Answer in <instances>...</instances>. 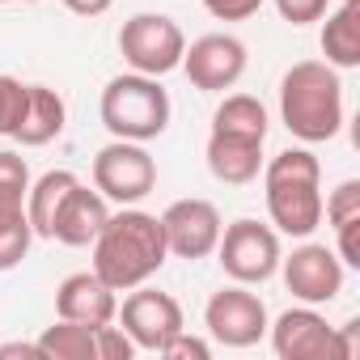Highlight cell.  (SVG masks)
I'll list each match as a JSON object with an SVG mask.
<instances>
[{
  "label": "cell",
  "mask_w": 360,
  "mask_h": 360,
  "mask_svg": "<svg viewBox=\"0 0 360 360\" xmlns=\"http://www.w3.org/2000/svg\"><path fill=\"white\" fill-rule=\"evenodd\" d=\"M165 259H169V250H165L161 217L127 208V204H123V212L106 217L102 233L94 238V271L115 292H127V288L153 280L165 267Z\"/></svg>",
  "instance_id": "cell-1"
},
{
  "label": "cell",
  "mask_w": 360,
  "mask_h": 360,
  "mask_svg": "<svg viewBox=\"0 0 360 360\" xmlns=\"http://www.w3.org/2000/svg\"><path fill=\"white\" fill-rule=\"evenodd\" d=\"M280 119L305 144H322V140L339 136V127H343L339 68H330L326 60L292 64L284 72V81H280Z\"/></svg>",
  "instance_id": "cell-2"
},
{
  "label": "cell",
  "mask_w": 360,
  "mask_h": 360,
  "mask_svg": "<svg viewBox=\"0 0 360 360\" xmlns=\"http://www.w3.org/2000/svg\"><path fill=\"white\" fill-rule=\"evenodd\" d=\"M267 217L276 233L309 238L322 225V165L309 148H284L263 165Z\"/></svg>",
  "instance_id": "cell-3"
},
{
  "label": "cell",
  "mask_w": 360,
  "mask_h": 360,
  "mask_svg": "<svg viewBox=\"0 0 360 360\" xmlns=\"http://www.w3.org/2000/svg\"><path fill=\"white\" fill-rule=\"evenodd\" d=\"M102 127L115 140H157L169 127V94L157 85V77L144 72H123L115 81H106L102 102H98Z\"/></svg>",
  "instance_id": "cell-4"
},
{
  "label": "cell",
  "mask_w": 360,
  "mask_h": 360,
  "mask_svg": "<svg viewBox=\"0 0 360 360\" xmlns=\"http://www.w3.org/2000/svg\"><path fill=\"white\" fill-rule=\"evenodd\" d=\"M267 330L280 360H352L356 356V322L335 330L314 305L284 309Z\"/></svg>",
  "instance_id": "cell-5"
},
{
  "label": "cell",
  "mask_w": 360,
  "mask_h": 360,
  "mask_svg": "<svg viewBox=\"0 0 360 360\" xmlns=\"http://www.w3.org/2000/svg\"><path fill=\"white\" fill-rule=\"evenodd\" d=\"M119 51L131 64V72L165 77V72H174L183 64L187 39H183V26L174 18H165V13H136L119 30Z\"/></svg>",
  "instance_id": "cell-6"
},
{
  "label": "cell",
  "mask_w": 360,
  "mask_h": 360,
  "mask_svg": "<svg viewBox=\"0 0 360 360\" xmlns=\"http://www.w3.org/2000/svg\"><path fill=\"white\" fill-rule=\"evenodd\" d=\"M217 255H221V267L229 280L238 284H263L280 271V233L271 225H259L250 217L233 221L229 229H221V242H217Z\"/></svg>",
  "instance_id": "cell-7"
},
{
  "label": "cell",
  "mask_w": 360,
  "mask_h": 360,
  "mask_svg": "<svg viewBox=\"0 0 360 360\" xmlns=\"http://www.w3.org/2000/svg\"><path fill=\"white\" fill-rule=\"evenodd\" d=\"M94 187L115 204H140L157 187V161L136 140H110L94 157Z\"/></svg>",
  "instance_id": "cell-8"
},
{
  "label": "cell",
  "mask_w": 360,
  "mask_h": 360,
  "mask_svg": "<svg viewBox=\"0 0 360 360\" xmlns=\"http://www.w3.org/2000/svg\"><path fill=\"white\" fill-rule=\"evenodd\" d=\"M204 322H208V335L225 347H255L263 335H267V305L246 288V284H233V288H221L208 297L204 305Z\"/></svg>",
  "instance_id": "cell-9"
},
{
  "label": "cell",
  "mask_w": 360,
  "mask_h": 360,
  "mask_svg": "<svg viewBox=\"0 0 360 360\" xmlns=\"http://www.w3.org/2000/svg\"><path fill=\"white\" fill-rule=\"evenodd\" d=\"M131 297L119 305V322H123V330H127V339L136 343V352H161V343L169 339V335H178L183 330V305H178L169 292H161V288H144V284H136V288H127Z\"/></svg>",
  "instance_id": "cell-10"
},
{
  "label": "cell",
  "mask_w": 360,
  "mask_h": 360,
  "mask_svg": "<svg viewBox=\"0 0 360 360\" xmlns=\"http://www.w3.org/2000/svg\"><path fill=\"white\" fill-rule=\"evenodd\" d=\"M187 81L204 94H225L242 81L246 72V43L233 39V34H204L195 39L187 51H183V64Z\"/></svg>",
  "instance_id": "cell-11"
},
{
  "label": "cell",
  "mask_w": 360,
  "mask_h": 360,
  "mask_svg": "<svg viewBox=\"0 0 360 360\" xmlns=\"http://www.w3.org/2000/svg\"><path fill=\"white\" fill-rule=\"evenodd\" d=\"M161 229H165V250L174 259H204L217 250L221 242V212L208 200H174L161 212Z\"/></svg>",
  "instance_id": "cell-12"
},
{
  "label": "cell",
  "mask_w": 360,
  "mask_h": 360,
  "mask_svg": "<svg viewBox=\"0 0 360 360\" xmlns=\"http://www.w3.org/2000/svg\"><path fill=\"white\" fill-rule=\"evenodd\" d=\"M280 271H284V284L297 301L305 305H330L339 292H343V263L335 250L318 246V242H305L297 246L288 259H280Z\"/></svg>",
  "instance_id": "cell-13"
},
{
  "label": "cell",
  "mask_w": 360,
  "mask_h": 360,
  "mask_svg": "<svg viewBox=\"0 0 360 360\" xmlns=\"http://www.w3.org/2000/svg\"><path fill=\"white\" fill-rule=\"evenodd\" d=\"M56 314L81 326H106L119 314V297L98 271H72L56 288Z\"/></svg>",
  "instance_id": "cell-14"
},
{
  "label": "cell",
  "mask_w": 360,
  "mask_h": 360,
  "mask_svg": "<svg viewBox=\"0 0 360 360\" xmlns=\"http://www.w3.org/2000/svg\"><path fill=\"white\" fill-rule=\"evenodd\" d=\"M110 208H106V195L94 187H72L64 195V204L56 208V221H51V238L64 242V246H94V238L102 233Z\"/></svg>",
  "instance_id": "cell-15"
},
{
  "label": "cell",
  "mask_w": 360,
  "mask_h": 360,
  "mask_svg": "<svg viewBox=\"0 0 360 360\" xmlns=\"http://www.w3.org/2000/svg\"><path fill=\"white\" fill-rule=\"evenodd\" d=\"M208 169L217 183L225 187H246L263 169V140H246V136H229V131H212L208 136Z\"/></svg>",
  "instance_id": "cell-16"
},
{
  "label": "cell",
  "mask_w": 360,
  "mask_h": 360,
  "mask_svg": "<svg viewBox=\"0 0 360 360\" xmlns=\"http://www.w3.org/2000/svg\"><path fill=\"white\" fill-rule=\"evenodd\" d=\"M64 119H68L64 98L56 89H47V85H30L26 89V110H22V123H18L13 140L26 144V148H43L64 131Z\"/></svg>",
  "instance_id": "cell-17"
},
{
  "label": "cell",
  "mask_w": 360,
  "mask_h": 360,
  "mask_svg": "<svg viewBox=\"0 0 360 360\" xmlns=\"http://www.w3.org/2000/svg\"><path fill=\"white\" fill-rule=\"evenodd\" d=\"M322 56L330 68H360V0H343L322 26Z\"/></svg>",
  "instance_id": "cell-18"
},
{
  "label": "cell",
  "mask_w": 360,
  "mask_h": 360,
  "mask_svg": "<svg viewBox=\"0 0 360 360\" xmlns=\"http://www.w3.org/2000/svg\"><path fill=\"white\" fill-rule=\"evenodd\" d=\"M81 183L72 169H47L39 183L26 191V217H30V229L34 238H51V221H56V208L64 204V195Z\"/></svg>",
  "instance_id": "cell-19"
},
{
  "label": "cell",
  "mask_w": 360,
  "mask_h": 360,
  "mask_svg": "<svg viewBox=\"0 0 360 360\" xmlns=\"http://www.w3.org/2000/svg\"><path fill=\"white\" fill-rule=\"evenodd\" d=\"M212 131H229V136H246V140H267V106L250 94H229L217 115H212Z\"/></svg>",
  "instance_id": "cell-20"
},
{
  "label": "cell",
  "mask_w": 360,
  "mask_h": 360,
  "mask_svg": "<svg viewBox=\"0 0 360 360\" xmlns=\"http://www.w3.org/2000/svg\"><path fill=\"white\" fill-rule=\"evenodd\" d=\"M39 347H43V360H98L94 326L68 322V318H60L56 326H47L39 335Z\"/></svg>",
  "instance_id": "cell-21"
},
{
  "label": "cell",
  "mask_w": 360,
  "mask_h": 360,
  "mask_svg": "<svg viewBox=\"0 0 360 360\" xmlns=\"http://www.w3.org/2000/svg\"><path fill=\"white\" fill-rule=\"evenodd\" d=\"M30 242H34V229H30L26 204L0 208V271H13L30 255Z\"/></svg>",
  "instance_id": "cell-22"
},
{
  "label": "cell",
  "mask_w": 360,
  "mask_h": 360,
  "mask_svg": "<svg viewBox=\"0 0 360 360\" xmlns=\"http://www.w3.org/2000/svg\"><path fill=\"white\" fill-rule=\"evenodd\" d=\"M26 191H30V169L18 153L0 148V208L9 204H26Z\"/></svg>",
  "instance_id": "cell-23"
},
{
  "label": "cell",
  "mask_w": 360,
  "mask_h": 360,
  "mask_svg": "<svg viewBox=\"0 0 360 360\" xmlns=\"http://www.w3.org/2000/svg\"><path fill=\"white\" fill-rule=\"evenodd\" d=\"M322 212H326L330 229H339V225H347V221H360V178H347V183H339V187L326 195Z\"/></svg>",
  "instance_id": "cell-24"
},
{
  "label": "cell",
  "mask_w": 360,
  "mask_h": 360,
  "mask_svg": "<svg viewBox=\"0 0 360 360\" xmlns=\"http://www.w3.org/2000/svg\"><path fill=\"white\" fill-rule=\"evenodd\" d=\"M26 89L18 77H0V136H13L18 123H22V110H26Z\"/></svg>",
  "instance_id": "cell-25"
},
{
  "label": "cell",
  "mask_w": 360,
  "mask_h": 360,
  "mask_svg": "<svg viewBox=\"0 0 360 360\" xmlns=\"http://www.w3.org/2000/svg\"><path fill=\"white\" fill-rule=\"evenodd\" d=\"M94 343H98V360H131L136 356V343L127 339L123 326H94Z\"/></svg>",
  "instance_id": "cell-26"
},
{
  "label": "cell",
  "mask_w": 360,
  "mask_h": 360,
  "mask_svg": "<svg viewBox=\"0 0 360 360\" xmlns=\"http://www.w3.org/2000/svg\"><path fill=\"white\" fill-rule=\"evenodd\" d=\"M161 356H165V360H208V356H212V343L200 339V335H187V326H183L178 335H169V339L161 343Z\"/></svg>",
  "instance_id": "cell-27"
},
{
  "label": "cell",
  "mask_w": 360,
  "mask_h": 360,
  "mask_svg": "<svg viewBox=\"0 0 360 360\" xmlns=\"http://www.w3.org/2000/svg\"><path fill=\"white\" fill-rule=\"evenodd\" d=\"M276 9L284 22L292 26H309V22H322L326 9H330V0H276Z\"/></svg>",
  "instance_id": "cell-28"
},
{
  "label": "cell",
  "mask_w": 360,
  "mask_h": 360,
  "mask_svg": "<svg viewBox=\"0 0 360 360\" xmlns=\"http://www.w3.org/2000/svg\"><path fill=\"white\" fill-rule=\"evenodd\" d=\"M204 9L217 18V22H246L263 9V0H204Z\"/></svg>",
  "instance_id": "cell-29"
},
{
  "label": "cell",
  "mask_w": 360,
  "mask_h": 360,
  "mask_svg": "<svg viewBox=\"0 0 360 360\" xmlns=\"http://www.w3.org/2000/svg\"><path fill=\"white\" fill-rule=\"evenodd\" d=\"M13 356H22V360H43V347H39V339H34V343H0V360H13Z\"/></svg>",
  "instance_id": "cell-30"
},
{
  "label": "cell",
  "mask_w": 360,
  "mask_h": 360,
  "mask_svg": "<svg viewBox=\"0 0 360 360\" xmlns=\"http://www.w3.org/2000/svg\"><path fill=\"white\" fill-rule=\"evenodd\" d=\"M64 5H68L77 18H102V13L115 5V0H64Z\"/></svg>",
  "instance_id": "cell-31"
},
{
  "label": "cell",
  "mask_w": 360,
  "mask_h": 360,
  "mask_svg": "<svg viewBox=\"0 0 360 360\" xmlns=\"http://www.w3.org/2000/svg\"><path fill=\"white\" fill-rule=\"evenodd\" d=\"M0 5H9V0H0ZM22 5H34V0H22Z\"/></svg>",
  "instance_id": "cell-32"
}]
</instances>
